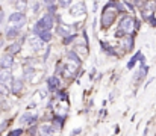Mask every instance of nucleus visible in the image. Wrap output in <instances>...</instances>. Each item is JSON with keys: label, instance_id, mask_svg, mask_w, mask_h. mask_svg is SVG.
I'll use <instances>...</instances> for the list:
<instances>
[{"label": "nucleus", "instance_id": "1", "mask_svg": "<svg viewBox=\"0 0 156 136\" xmlns=\"http://www.w3.org/2000/svg\"><path fill=\"white\" fill-rule=\"evenodd\" d=\"M53 24H55V17H53V14H44V17H41L40 20H38V23L32 27V32L35 33V35H38L40 32H43V30H50L53 27Z\"/></svg>", "mask_w": 156, "mask_h": 136}, {"label": "nucleus", "instance_id": "10", "mask_svg": "<svg viewBox=\"0 0 156 136\" xmlns=\"http://www.w3.org/2000/svg\"><path fill=\"white\" fill-rule=\"evenodd\" d=\"M11 80H12V73L6 68L0 70V82L2 83H9Z\"/></svg>", "mask_w": 156, "mask_h": 136}, {"label": "nucleus", "instance_id": "31", "mask_svg": "<svg viewBox=\"0 0 156 136\" xmlns=\"http://www.w3.org/2000/svg\"><path fill=\"white\" fill-rule=\"evenodd\" d=\"M79 133H80V129H74L71 135H73V136H76V135H79Z\"/></svg>", "mask_w": 156, "mask_h": 136}, {"label": "nucleus", "instance_id": "4", "mask_svg": "<svg viewBox=\"0 0 156 136\" xmlns=\"http://www.w3.org/2000/svg\"><path fill=\"white\" fill-rule=\"evenodd\" d=\"M35 135L38 136H53L55 135V127L53 126H49V124H43L37 129V133Z\"/></svg>", "mask_w": 156, "mask_h": 136}, {"label": "nucleus", "instance_id": "2", "mask_svg": "<svg viewBox=\"0 0 156 136\" xmlns=\"http://www.w3.org/2000/svg\"><path fill=\"white\" fill-rule=\"evenodd\" d=\"M133 18H130V17H124L121 21H120V24H118V30L115 32V37H121V35H129V32L132 30V27H133Z\"/></svg>", "mask_w": 156, "mask_h": 136}, {"label": "nucleus", "instance_id": "16", "mask_svg": "<svg viewBox=\"0 0 156 136\" xmlns=\"http://www.w3.org/2000/svg\"><path fill=\"white\" fill-rule=\"evenodd\" d=\"M38 38L43 40L44 43H49V41L52 40V33H50V30H43V32L38 33Z\"/></svg>", "mask_w": 156, "mask_h": 136}, {"label": "nucleus", "instance_id": "9", "mask_svg": "<svg viewBox=\"0 0 156 136\" xmlns=\"http://www.w3.org/2000/svg\"><path fill=\"white\" fill-rule=\"evenodd\" d=\"M83 12H85L83 3H77V5H74V6L70 8V15H73V17H77V15H80Z\"/></svg>", "mask_w": 156, "mask_h": 136}, {"label": "nucleus", "instance_id": "12", "mask_svg": "<svg viewBox=\"0 0 156 136\" xmlns=\"http://www.w3.org/2000/svg\"><path fill=\"white\" fill-rule=\"evenodd\" d=\"M18 35H20V29H17L15 26H9L6 29V38L8 40H15Z\"/></svg>", "mask_w": 156, "mask_h": 136}, {"label": "nucleus", "instance_id": "11", "mask_svg": "<svg viewBox=\"0 0 156 136\" xmlns=\"http://www.w3.org/2000/svg\"><path fill=\"white\" fill-rule=\"evenodd\" d=\"M121 47L124 48V50H133V38L132 37H129V35H126V37H123V41H121Z\"/></svg>", "mask_w": 156, "mask_h": 136}, {"label": "nucleus", "instance_id": "6", "mask_svg": "<svg viewBox=\"0 0 156 136\" xmlns=\"http://www.w3.org/2000/svg\"><path fill=\"white\" fill-rule=\"evenodd\" d=\"M37 120H38V117H37L35 113L32 115V113H29V112H26V113H23V115L20 117V120H18V123H20L21 126H23V124H34V123H35Z\"/></svg>", "mask_w": 156, "mask_h": 136}, {"label": "nucleus", "instance_id": "30", "mask_svg": "<svg viewBox=\"0 0 156 136\" xmlns=\"http://www.w3.org/2000/svg\"><path fill=\"white\" fill-rule=\"evenodd\" d=\"M149 21H150V24H152L153 27H156V18H153V17H149Z\"/></svg>", "mask_w": 156, "mask_h": 136}, {"label": "nucleus", "instance_id": "34", "mask_svg": "<svg viewBox=\"0 0 156 136\" xmlns=\"http://www.w3.org/2000/svg\"><path fill=\"white\" fill-rule=\"evenodd\" d=\"M0 70H2V67H0Z\"/></svg>", "mask_w": 156, "mask_h": 136}, {"label": "nucleus", "instance_id": "20", "mask_svg": "<svg viewBox=\"0 0 156 136\" xmlns=\"http://www.w3.org/2000/svg\"><path fill=\"white\" fill-rule=\"evenodd\" d=\"M68 32H70V27H67V29H65L62 24H59V26L56 27V33H58V35H61V37H67V35H68Z\"/></svg>", "mask_w": 156, "mask_h": 136}, {"label": "nucleus", "instance_id": "3", "mask_svg": "<svg viewBox=\"0 0 156 136\" xmlns=\"http://www.w3.org/2000/svg\"><path fill=\"white\" fill-rule=\"evenodd\" d=\"M115 15H117V14H115V11H108V9L103 11V15H102V20H100V21H102V27H103V29L105 27H109V26L114 23Z\"/></svg>", "mask_w": 156, "mask_h": 136}, {"label": "nucleus", "instance_id": "5", "mask_svg": "<svg viewBox=\"0 0 156 136\" xmlns=\"http://www.w3.org/2000/svg\"><path fill=\"white\" fill-rule=\"evenodd\" d=\"M12 65H14V58H12V54H9V53L3 54L2 59H0V67H2V68H6V70H11Z\"/></svg>", "mask_w": 156, "mask_h": 136}, {"label": "nucleus", "instance_id": "29", "mask_svg": "<svg viewBox=\"0 0 156 136\" xmlns=\"http://www.w3.org/2000/svg\"><path fill=\"white\" fill-rule=\"evenodd\" d=\"M50 50H52V47H47V48H46V54H44L43 61H47V58H49V54H50Z\"/></svg>", "mask_w": 156, "mask_h": 136}, {"label": "nucleus", "instance_id": "27", "mask_svg": "<svg viewBox=\"0 0 156 136\" xmlns=\"http://www.w3.org/2000/svg\"><path fill=\"white\" fill-rule=\"evenodd\" d=\"M70 3H71V0H59V5H61L62 8H68Z\"/></svg>", "mask_w": 156, "mask_h": 136}, {"label": "nucleus", "instance_id": "15", "mask_svg": "<svg viewBox=\"0 0 156 136\" xmlns=\"http://www.w3.org/2000/svg\"><path fill=\"white\" fill-rule=\"evenodd\" d=\"M67 58H68L73 64H76V65H80V62H82V61H80V58L77 56V53H76V51H73V50H70V51L67 53Z\"/></svg>", "mask_w": 156, "mask_h": 136}, {"label": "nucleus", "instance_id": "22", "mask_svg": "<svg viewBox=\"0 0 156 136\" xmlns=\"http://www.w3.org/2000/svg\"><path fill=\"white\" fill-rule=\"evenodd\" d=\"M62 124H64V117H56V118H55V126H53V127H58V129H59Z\"/></svg>", "mask_w": 156, "mask_h": 136}, {"label": "nucleus", "instance_id": "28", "mask_svg": "<svg viewBox=\"0 0 156 136\" xmlns=\"http://www.w3.org/2000/svg\"><path fill=\"white\" fill-rule=\"evenodd\" d=\"M38 9H40V3H38V2H34V8H32V12H34V14H37V12H38Z\"/></svg>", "mask_w": 156, "mask_h": 136}, {"label": "nucleus", "instance_id": "19", "mask_svg": "<svg viewBox=\"0 0 156 136\" xmlns=\"http://www.w3.org/2000/svg\"><path fill=\"white\" fill-rule=\"evenodd\" d=\"M100 45H102V50L106 51L109 56H115V54H117V51H115V50H112V47H111L109 44H106V43H100Z\"/></svg>", "mask_w": 156, "mask_h": 136}, {"label": "nucleus", "instance_id": "17", "mask_svg": "<svg viewBox=\"0 0 156 136\" xmlns=\"http://www.w3.org/2000/svg\"><path fill=\"white\" fill-rule=\"evenodd\" d=\"M20 48H21V44H20V43H14V44H11L8 47V53H9V54H15V53L20 51Z\"/></svg>", "mask_w": 156, "mask_h": 136}, {"label": "nucleus", "instance_id": "7", "mask_svg": "<svg viewBox=\"0 0 156 136\" xmlns=\"http://www.w3.org/2000/svg\"><path fill=\"white\" fill-rule=\"evenodd\" d=\"M29 45H30V48H32V50L38 51V50H41V48L44 47V41H43V40H40V38L35 35V37H32V38L29 40Z\"/></svg>", "mask_w": 156, "mask_h": 136}, {"label": "nucleus", "instance_id": "8", "mask_svg": "<svg viewBox=\"0 0 156 136\" xmlns=\"http://www.w3.org/2000/svg\"><path fill=\"white\" fill-rule=\"evenodd\" d=\"M23 89V80H20V79H12L11 80V91L14 92V94H20Z\"/></svg>", "mask_w": 156, "mask_h": 136}, {"label": "nucleus", "instance_id": "13", "mask_svg": "<svg viewBox=\"0 0 156 136\" xmlns=\"http://www.w3.org/2000/svg\"><path fill=\"white\" fill-rule=\"evenodd\" d=\"M47 85H49V89L50 91H58L59 88V79L56 76H52L47 79Z\"/></svg>", "mask_w": 156, "mask_h": 136}, {"label": "nucleus", "instance_id": "14", "mask_svg": "<svg viewBox=\"0 0 156 136\" xmlns=\"http://www.w3.org/2000/svg\"><path fill=\"white\" fill-rule=\"evenodd\" d=\"M8 20H9L11 23H18V21H21V20H26V18H24V12H20V11H17V12L11 14Z\"/></svg>", "mask_w": 156, "mask_h": 136}, {"label": "nucleus", "instance_id": "23", "mask_svg": "<svg viewBox=\"0 0 156 136\" xmlns=\"http://www.w3.org/2000/svg\"><path fill=\"white\" fill-rule=\"evenodd\" d=\"M74 40H76L74 35H67V37H64V43H65V44H70V43H73Z\"/></svg>", "mask_w": 156, "mask_h": 136}, {"label": "nucleus", "instance_id": "21", "mask_svg": "<svg viewBox=\"0 0 156 136\" xmlns=\"http://www.w3.org/2000/svg\"><path fill=\"white\" fill-rule=\"evenodd\" d=\"M140 54H141V51H138V53H136V54H135V56L127 62V68H129V70H130V68H133V65H135V64H136V61L140 59Z\"/></svg>", "mask_w": 156, "mask_h": 136}, {"label": "nucleus", "instance_id": "24", "mask_svg": "<svg viewBox=\"0 0 156 136\" xmlns=\"http://www.w3.org/2000/svg\"><path fill=\"white\" fill-rule=\"evenodd\" d=\"M17 8L20 9V12H23V11L26 9V0H20V2L17 3Z\"/></svg>", "mask_w": 156, "mask_h": 136}, {"label": "nucleus", "instance_id": "33", "mask_svg": "<svg viewBox=\"0 0 156 136\" xmlns=\"http://www.w3.org/2000/svg\"><path fill=\"white\" fill-rule=\"evenodd\" d=\"M56 0H44V3H47V5H53Z\"/></svg>", "mask_w": 156, "mask_h": 136}, {"label": "nucleus", "instance_id": "25", "mask_svg": "<svg viewBox=\"0 0 156 136\" xmlns=\"http://www.w3.org/2000/svg\"><path fill=\"white\" fill-rule=\"evenodd\" d=\"M0 95H3V97L8 95V88H6V85L2 83V82H0Z\"/></svg>", "mask_w": 156, "mask_h": 136}, {"label": "nucleus", "instance_id": "26", "mask_svg": "<svg viewBox=\"0 0 156 136\" xmlns=\"http://www.w3.org/2000/svg\"><path fill=\"white\" fill-rule=\"evenodd\" d=\"M21 133H23V130L21 129H17V130H12L8 136H21Z\"/></svg>", "mask_w": 156, "mask_h": 136}, {"label": "nucleus", "instance_id": "18", "mask_svg": "<svg viewBox=\"0 0 156 136\" xmlns=\"http://www.w3.org/2000/svg\"><path fill=\"white\" fill-rule=\"evenodd\" d=\"M34 67H30V65H27L26 68H24V79L26 80H32V77H34Z\"/></svg>", "mask_w": 156, "mask_h": 136}, {"label": "nucleus", "instance_id": "32", "mask_svg": "<svg viewBox=\"0 0 156 136\" xmlns=\"http://www.w3.org/2000/svg\"><path fill=\"white\" fill-rule=\"evenodd\" d=\"M3 18H5V14H3V11H0V24L3 23Z\"/></svg>", "mask_w": 156, "mask_h": 136}]
</instances>
